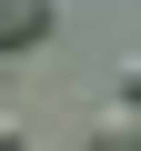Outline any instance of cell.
<instances>
[{"mask_svg": "<svg viewBox=\"0 0 141 151\" xmlns=\"http://www.w3.org/2000/svg\"><path fill=\"white\" fill-rule=\"evenodd\" d=\"M50 30V0H0V50H30Z\"/></svg>", "mask_w": 141, "mask_h": 151, "instance_id": "6da1fadb", "label": "cell"}]
</instances>
